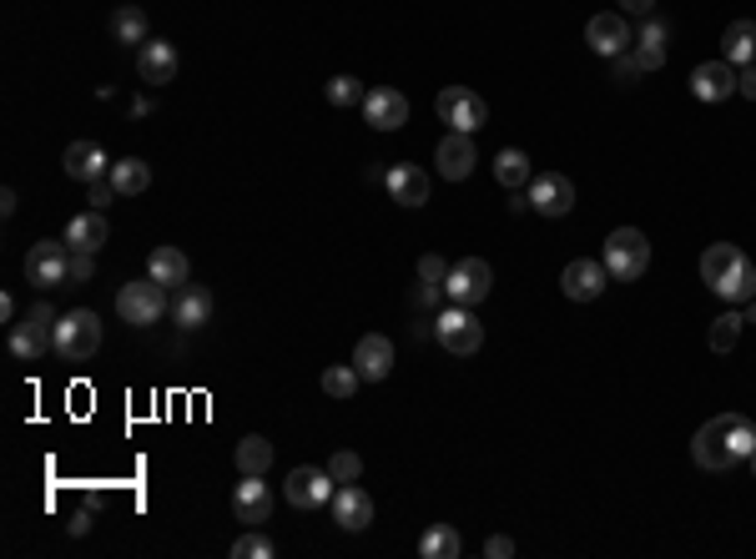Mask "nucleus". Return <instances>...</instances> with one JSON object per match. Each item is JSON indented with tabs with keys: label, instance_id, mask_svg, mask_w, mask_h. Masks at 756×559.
<instances>
[{
	"label": "nucleus",
	"instance_id": "c9c22d12",
	"mask_svg": "<svg viewBox=\"0 0 756 559\" xmlns=\"http://www.w3.org/2000/svg\"><path fill=\"white\" fill-rule=\"evenodd\" d=\"M359 384H363V378H359V368H353V363H339V368L323 373V394H329V398H353V394H359Z\"/></svg>",
	"mask_w": 756,
	"mask_h": 559
},
{
	"label": "nucleus",
	"instance_id": "6ab92c4d",
	"mask_svg": "<svg viewBox=\"0 0 756 559\" xmlns=\"http://www.w3.org/2000/svg\"><path fill=\"white\" fill-rule=\"evenodd\" d=\"M474 162H480V152H474V136L470 132H450L444 142H439L434 152V166L444 182H464V176L474 172Z\"/></svg>",
	"mask_w": 756,
	"mask_h": 559
},
{
	"label": "nucleus",
	"instance_id": "412c9836",
	"mask_svg": "<svg viewBox=\"0 0 756 559\" xmlns=\"http://www.w3.org/2000/svg\"><path fill=\"white\" fill-rule=\"evenodd\" d=\"M691 96L696 101H726L736 96V67L732 61H702V67L691 71Z\"/></svg>",
	"mask_w": 756,
	"mask_h": 559
},
{
	"label": "nucleus",
	"instance_id": "8fccbe9b",
	"mask_svg": "<svg viewBox=\"0 0 756 559\" xmlns=\"http://www.w3.org/2000/svg\"><path fill=\"white\" fill-rule=\"evenodd\" d=\"M746 323H756V297H752V313H746Z\"/></svg>",
	"mask_w": 756,
	"mask_h": 559
},
{
	"label": "nucleus",
	"instance_id": "de8ad7c7",
	"mask_svg": "<svg viewBox=\"0 0 756 559\" xmlns=\"http://www.w3.org/2000/svg\"><path fill=\"white\" fill-rule=\"evenodd\" d=\"M16 202H21V197H16V186H6V192H0V212L11 217V212H16Z\"/></svg>",
	"mask_w": 756,
	"mask_h": 559
},
{
	"label": "nucleus",
	"instance_id": "a18cd8bd",
	"mask_svg": "<svg viewBox=\"0 0 756 559\" xmlns=\"http://www.w3.org/2000/svg\"><path fill=\"white\" fill-rule=\"evenodd\" d=\"M651 6H656V0H621V16H625V11H636V16H651Z\"/></svg>",
	"mask_w": 756,
	"mask_h": 559
},
{
	"label": "nucleus",
	"instance_id": "2eb2a0df",
	"mask_svg": "<svg viewBox=\"0 0 756 559\" xmlns=\"http://www.w3.org/2000/svg\"><path fill=\"white\" fill-rule=\"evenodd\" d=\"M353 368H359L363 384H384L389 373H394V338H384V333H363L359 348H353Z\"/></svg>",
	"mask_w": 756,
	"mask_h": 559
},
{
	"label": "nucleus",
	"instance_id": "4c0bfd02",
	"mask_svg": "<svg viewBox=\"0 0 756 559\" xmlns=\"http://www.w3.org/2000/svg\"><path fill=\"white\" fill-rule=\"evenodd\" d=\"M329 474H333V479H339V484H359L363 459H359V454H353V449H339V454H333V459H329Z\"/></svg>",
	"mask_w": 756,
	"mask_h": 559
},
{
	"label": "nucleus",
	"instance_id": "c03bdc74",
	"mask_svg": "<svg viewBox=\"0 0 756 559\" xmlns=\"http://www.w3.org/2000/svg\"><path fill=\"white\" fill-rule=\"evenodd\" d=\"M484 555H490V559H510V555H515V539H504V535H494V539H490V545H484Z\"/></svg>",
	"mask_w": 756,
	"mask_h": 559
},
{
	"label": "nucleus",
	"instance_id": "ea45409f",
	"mask_svg": "<svg viewBox=\"0 0 756 559\" xmlns=\"http://www.w3.org/2000/svg\"><path fill=\"white\" fill-rule=\"evenodd\" d=\"M611 71H615V81H636V77H646V71H641V61H636L631 51L611 55Z\"/></svg>",
	"mask_w": 756,
	"mask_h": 559
},
{
	"label": "nucleus",
	"instance_id": "09e8293b",
	"mask_svg": "<svg viewBox=\"0 0 756 559\" xmlns=\"http://www.w3.org/2000/svg\"><path fill=\"white\" fill-rule=\"evenodd\" d=\"M0 318H6V323L16 318V297L11 293H0Z\"/></svg>",
	"mask_w": 756,
	"mask_h": 559
},
{
	"label": "nucleus",
	"instance_id": "dca6fc26",
	"mask_svg": "<svg viewBox=\"0 0 756 559\" xmlns=\"http://www.w3.org/2000/svg\"><path fill=\"white\" fill-rule=\"evenodd\" d=\"M530 207L540 212V217H565V212L575 207V182L560 172H545L530 182Z\"/></svg>",
	"mask_w": 756,
	"mask_h": 559
},
{
	"label": "nucleus",
	"instance_id": "b1692460",
	"mask_svg": "<svg viewBox=\"0 0 756 559\" xmlns=\"http://www.w3.org/2000/svg\"><path fill=\"white\" fill-rule=\"evenodd\" d=\"M107 237H111V227H107V217H101L97 207L77 212V217L67 222V247H71V253H101V247H107Z\"/></svg>",
	"mask_w": 756,
	"mask_h": 559
},
{
	"label": "nucleus",
	"instance_id": "6e6552de",
	"mask_svg": "<svg viewBox=\"0 0 756 559\" xmlns=\"http://www.w3.org/2000/svg\"><path fill=\"white\" fill-rule=\"evenodd\" d=\"M51 343H56V313L46 303H36L26 323H11V353L21 363H36L46 348H51Z\"/></svg>",
	"mask_w": 756,
	"mask_h": 559
},
{
	"label": "nucleus",
	"instance_id": "f8f14e48",
	"mask_svg": "<svg viewBox=\"0 0 756 559\" xmlns=\"http://www.w3.org/2000/svg\"><path fill=\"white\" fill-rule=\"evenodd\" d=\"M232 515L238 525H268L273 515V489L263 484V474H242V484H232Z\"/></svg>",
	"mask_w": 756,
	"mask_h": 559
},
{
	"label": "nucleus",
	"instance_id": "20e7f679",
	"mask_svg": "<svg viewBox=\"0 0 756 559\" xmlns=\"http://www.w3.org/2000/svg\"><path fill=\"white\" fill-rule=\"evenodd\" d=\"M605 273L621 277V283H636L641 273L651 267V242L641 227H615L611 237H605Z\"/></svg>",
	"mask_w": 756,
	"mask_h": 559
},
{
	"label": "nucleus",
	"instance_id": "ddd939ff",
	"mask_svg": "<svg viewBox=\"0 0 756 559\" xmlns=\"http://www.w3.org/2000/svg\"><path fill=\"white\" fill-rule=\"evenodd\" d=\"M585 41H591V51L595 55H621V51H631L636 45V35H631V21H625L621 11H601V16H591V26H585Z\"/></svg>",
	"mask_w": 756,
	"mask_h": 559
},
{
	"label": "nucleus",
	"instance_id": "a211bd4d",
	"mask_svg": "<svg viewBox=\"0 0 756 559\" xmlns=\"http://www.w3.org/2000/svg\"><path fill=\"white\" fill-rule=\"evenodd\" d=\"M329 509H333V525L349 529V535H359V529L373 525V499L359 489V484H339L333 499H329Z\"/></svg>",
	"mask_w": 756,
	"mask_h": 559
},
{
	"label": "nucleus",
	"instance_id": "9b49d317",
	"mask_svg": "<svg viewBox=\"0 0 756 559\" xmlns=\"http://www.w3.org/2000/svg\"><path fill=\"white\" fill-rule=\"evenodd\" d=\"M333 489H339V479L329 469H308V464L283 479V499L293 509H323L333 499Z\"/></svg>",
	"mask_w": 756,
	"mask_h": 559
},
{
	"label": "nucleus",
	"instance_id": "e433bc0d",
	"mask_svg": "<svg viewBox=\"0 0 756 559\" xmlns=\"http://www.w3.org/2000/svg\"><path fill=\"white\" fill-rule=\"evenodd\" d=\"M232 559H273V539L258 535V525H252L248 535L232 539Z\"/></svg>",
	"mask_w": 756,
	"mask_h": 559
},
{
	"label": "nucleus",
	"instance_id": "39448f33",
	"mask_svg": "<svg viewBox=\"0 0 756 559\" xmlns=\"http://www.w3.org/2000/svg\"><path fill=\"white\" fill-rule=\"evenodd\" d=\"M167 313V287L152 283V277H137L117 293V318L132 323V328H152L157 318Z\"/></svg>",
	"mask_w": 756,
	"mask_h": 559
},
{
	"label": "nucleus",
	"instance_id": "c756f323",
	"mask_svg": "<svg viewBox=\"0 0 756 559\" xmlns=\"http://www.w3.org/2000/svg\"><path fill=\"white\" fill-rule=\"evenodd\" d=\"M494 176H500L504 192H525V186L535 182V172H530V156L520 152V146H504V152L494 156Z\"/></svg>",
	"mask_w": 756,
	"mask_h": 559
},
{
	"label": "nucleus",
	"instance_id": "5701e85b",
	"mask_svg": "<svg viewBox=\"0 0 756 559\" xmlns=\"http://www.w3.org/2000/svg\"><path fill=\"white\" fill-rule=\"evenodd\" d=\"M384 186H389V197L399 202V207H424L429 202V172L424 166H389V176H384Z\"/></svg>",
	"mask_w": 756,
	"mask_h": 559
},
{
	"label": "nucleus",
	"instance_id": "f03ea898",
	"mask_svg": "<svg viewBox=\"0 0 756 559\" xmlns=\"http://www.w3.org/2000/svg\"><path fill=\"white\" fill-rule=\"evenodd\" d=\"M702 283L726 303H752L756 297V263L736 242H712L702 253Z\"/></svg>",
	"mask_w": 756,
	"mask_h": 559
},
{
	"label": "nucleus",
	"instance_id": "4be33fe9",
	"mask_svg": "<svg viewBox=\"0 0 756 559\" xmlns=\"http://www.w3.org/2000/svg\"><path fill=\"white\" fill-rule=\"evenodd\" d=\"M147 277L162 283L167 293H177V287L192 283V263H187L182 247H152V257H147Z\"/></svg>",
	"mask_w": 756,
	"mask_h": 559
},
{
	"label": "nucleus",
	"instance_id": "72a5a7b5",
	"mask_svg": "<svg viewBox=\"0 0 756 559\" xmlns=\"http://www.w3.org/2000/svg\"><path fill=\"white\" fill-rule=\"evenodd\" d=\"M742 328H746L742 313H722V318L712 323V333H706V343H712L716 353H732L736 343H742Z\"/></svg>",
	"mask_w": 756,
	"mask_h": 559
},
{
	"label": "nucleus",
	"instance_id": "58836bf2",
	"mask_svg": "<svg viewBox=\"0 0 756 559\" xmlns=\"http://www.w3.org/2000/svg\"><path fill=\"white\" fill-rule=\"evenodd\" d=\"M419 277H424L429 287H444V277H450V263H444V257H419Z\"/></svg>",
	"mask_w": 756,
	"mask_h": 559
},
{
	"label": "nucleus",
	"instance_id": "aec40b11",
	"mask_svg": "<svg viewBox=\"0 0 756 559\" xmlns=\"http://www.w3.org/2000/svg\"><path fill=\"white\" fill-rule=\"evenodd\" d=\"M137 77L147 81V87H167V81H177V45L172 41H142L137 45Z\"/></svg>",
	"mask_w": 756,
	"mask_h": 559
},
{
	"label": "nucleus",
	"instance_id": "7ed1b4c3",
	"mask_svg": "<svg viewBox=\"0 0 756 559\" xmlns=\"http://www.w3.org/2000/svg\"><path fill=\"white\" fill-rule=\"evenodd\" d=\"M56 358L67 363H87L91 353L101 348V318L91 313V307H71V313H61L56 318Z\"/></svg>",
	"mask_w": 756,
	"mask_h": 559
},
{
	"label": "nucleus",
	"instance_id": "7c9ffc66",
	"mask_svg": "<svg viewBox=\"0 0 756 559\" xmlns=\"http://www.w3.org/2000/svg\"><path fill=\"white\" fill-rule=\"evenodd\" d=\"M722 55L732 67H752L756 61V21H732L722 35Z\"/></svg>",
	"mask_w": 756,
	"mask_h": 559
},
{
	"label": "nucleus",
	"instance_id": "c85d7f7f",
	"mask_svg": "<svg viewBox=\"0 0 756 559\" xmlns=\"http://www.w3.org/2000/svg\"><path fill=\"white\" fill-rule=\"evenodd\" d=\"M111 41H121V45L152 41V26H147L142 6H117V11H111Z\"/></svg>",
	"mask_w": 756,
	"mask_h": 559
},
{
	"label": "nucleus",
	"instance_id": "f3484780",
	"mask_svg": "<svg viewBox=\"0 0 756 559\" xmlns=\"http://www.w3.org/2000/svg\"><path fill=\"white\" fill-rule=\"evenodd\" d=\"M605 263H595V257H575V263H565V273H560V287H565V297L571 303H595V297L605 293Z\"/></svg>",
	"mask_w": 756,
	"mask_h": 559
},
{
	"label": "nucleus",
	"instance_id": "2f4dec72",
	"mask_svg": "<svg viewBox=\"0 0 756 559\" xmlns=\"http://www.w3.org/2000/svg\"><path fill=\"white\" fill-rule=\"evenodd\" d=\"M460 549H464V539L454 525H429L424 539H419V555L424 559H460Z\"/></svg>",
	"mask_w": 756,
	"mask_h": 559
},
{
	"label": "nucleus",
	"instance_id": "473e14b6",
	"mask_svg": "<svg viewBox=\"0 0 756 559\" xmlns=\"http://www.w3.org/2000/svg\"><path fill=\"white\" fill-rule=\"evenodd\" d=\"M232 459H238V474H268L273 469V444H268L263 434H248Z\"/></svg>",
	"mask_w": 756,
	"mask_h": 559
},
{
	"label": "nucleus",
	"instance_id": "0eeeda50",
	"mask_svg": "<svg viewBox=\"0 0 756 559\" xmlns=\"http://www.w3.org/2000/svg\"><path fill=\"white\" fill-rule=\"evenodd\" d=\"M439 121H444V126H450V132H480L484 121H490V106H484L480 96H474L470 87H444L439 91Z\"/></svg>",
	"mask_w": 756,
	"mask_h": 559
},
{
	"label": "nucleus",
	"instance_id": "f257e3e1",
	"mask_svg": "<svg viewBox=\"0 0 756 559\" xmlns=\"http://www.w3.org/2000/svg\"><path fill=\"white\" fill-rule=\"evenodd\" d=\"M752 449H756V428H752V418H742V414L706 418V424L696 428V439H691V459L702 464L706 474L736 469L742 459H752Z\"/></svg>",
	"mask_w": 756,
	"mask_h": 559
},
{
	"label": "nucleus",
	"instance_id": "f704fd0d",
	"mask_svg": "<svg viewBox=\"0 0 756 559\" xmlns=\"http://www.w3.org/2000/svg\"><path fill=\"white\" fill-rule=\"evenodd\" d=\"M323 96H329V106H363V96H369V91H363V81L359 77H333L329 87H323Z\"/></svg>",
	"mask_w": 756,
	"mask_h": 559
},
{
	"label": "nucleus",
	"instance_id": "49530a36",
	"mask_svg": "<svg viewBox=\"0 0 756 559\" xmlns=\"http://www.w3.org/2000/svg\"><path fill=\"white\" fill-rule=\"evenodd\" d=\"M91 529V509H81V515H71V535H87Z\"/></svg>",
	"mask_w": 756,
	"mask_h": 559
},
{
	"label": "nucleus",
	"instance_id": "9d476101",
	"mask_svg": "<svg viewBox=\"0 0 756 559\" xmlns=\"http://www.w3.org/2000/svg\"><path fill=\"white\" fill-rule=\"evenodd\" d=\"M490 287H494V273H490L484 257H464V263H454L450 277H444V293H450V303H460V307L484 303Z\"/></svg>",
	"mask_w": 756,
	"mask_h": 559
},
{
	"label": "nucleus",
	"instance_id": "3c124183",
	"mask_svg": "<svg viewBox=\"0 0 756 559\" xmlns=\"http://www.w3.org/2000/svg\"><path fill=\"white\" fill-rule=\"evenodd\" d=\"M752 469H756V449H752Z\"/></svg>",
	"mask_w": 756,
	"mask_h": 559
},
{
	"label": "nucleus",
	"instance_id": "4468645a",
	"mask_svg": "<svg viewBox=\"0 0 756 559\" xmlns=\"http://www.w3.org/2000/svg\"><path fill=\"white\" fill-rule=\"evenodd\" d=\"M363 121H369L373 132H399L409 121V96L394 87H373L369 96H363Z\"/></svg>",
	"mask_w": 756,
	"mask_h": 559
},
{
	"label": "nucleus",
	"instance_id": "a878e982",
	"mask_svg": "<svg viewBox=\"0 0 756 559\" xmlns=\"http://www.w3.org/2000/svg\"><path fill=\"white\" fill-rule=\"evenodd\" d=\"M172 318L182 323V328H202V323L212 318V293H208V287H198V283L177 287V297H172Z\"/></svg>",
	"mask_w": 756,
	"mask_h": 559
},
{
	"label": "nucleus",
	"instance_id": "cd10ccee",
	"mask_svg": "<svg viewBox=\"0 0 756 559\" xmlns=\"http://www.w3.org/2000/svg\"><path fill=\"white\" fill-rule=\"evenodd\" d=\"M111 186H117L121 197H142L147 186H152V166L142 162V156H121V162H111Z\"/></svg>",
	"mask_w": 756,
	"mask_h": 559
},
{
	"label": "nucleus",
	"instance_id": "a19ab883",
	"mask_svg": "<svg viewBox=\"0 0 756 559\" xmlns=\"http://www.w3.org/2000/svg\"><path fill=\"white\" fill-rule=\"evenodd\" d=\"M87 186H91V207H97V212H107L111 197H121L117 186H111V176H97V182H87Z\"/></svg>",
	"mask_w": 756,
	"mask_h": 559
},
{
	"label": "nucleus",
	"instance_id": "393cba45",
	"mask_svg": "<svg viewBox=\"0 0 756 559\" xmlns=\"http://www.w3.org/2000/svg\"><path fill=\"white\" fill-rule=\"evenodd\" d=\"M111 172V156L101 152L97 142H71L67 146V176L71 182H97V176Z\"/></svg>",
	"mask_w": 756,
	"mask_h": 559
},
{
	"label": "nucleus",
	"instance_id": "1a4fd4ad",
	"mask_svg": "<svg viewBox=\"0 0 756 559\" xmlns=\"http://www.w3.org/2000/svg\"><path fill=\"white\" fill-rule=\"evenodd\" d=\"M26 277H31L36 287L71 283V247H67V237H61V242H31V253H26Z\"/></svg>",
	"mask_w": 756,
	"mask_h": 559
},
{
	"label": "nucleus",
	"instance_id": "79ce46f5",
	"mask_svg": "<svg viewBox=\"0 0 756 559\" xmlns=\"http://www.w3.org/2000/svg\"><path fill=\"white\" fill-rule=\"evenodd\" d=\"M97 253H71V283H91V273H97V263H91Z\"/></svg>",
	"mask_w": 756,
	"mask_h": 559
},
{
	"label": "nucleus",
	"instance_id": "bb28decb",
	"mask_svg": "<svg viewBox=\"0 0 756 559\" xmlns=\"http://www.w3.org/2000/svg\"><path fill=\"white\" fill-rule=\"evenodd\" d=\"M666 35H671L666 21H646V26H641L636 45H631V55L641 61V71H661V67H666Z\"/></svg>",
	"mask_w": 756,
	"mask_h": 559
},
{
	"label": "nucleus",
	"instance_id": "37998d69",
	"mask_svg": "<svg viewBox=\"0 0 756 559\" xmlns=\"http://www.w3.org/2000/svg\"><path fill=\"white\" fill-rule=\"evenodd\" d=\"M736 91H742L746 101H756V61H752V67L736 71Z\"/></svg>",
	"mask_w": 756,
	"mask_h": 559
},
{
	"label": "nucleus",
	"instance_id": "423d86ee",
	"mask_svg": "<svg viewBox=\"0 0 756 559\" xmlns=\"http://www.w3.org/2000/svg\"><path fill=\"white\" fill-rule=\"evenodd\" d=\"M434 338H439V348L454 353V358H474V353L484 348V328L474 323L470 307H460V303L434 318Z\"/></svg>",
	"mask_w": 756,
	"mask_h": 559
}]
</instances>
